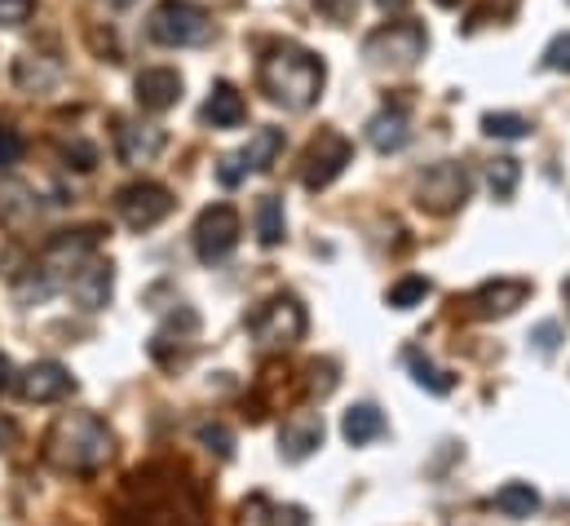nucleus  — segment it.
I'll return each mask as SVG.
<instances>
[{"label":"nucleus","instance_id":"obj_17","mask_svg":"<svg viewBox=\"0 0 570 526\" xmlns=\"http://www.w3.org/2000/svg\"><path fill=\"white\" fill-rule=\"evenodd\" d=\"M367 142L381 150V155H394L412 142V120L403 107H381L372 120H367Z\"/></svg>","mask_w":570,"mask_h":526},{"label":"nucleus","instance_id":"obj_40","mask_svg":"<svg viewBox=\"0 0 570 526\" xmlns=\"http://www.w3.org/2000/svg\"><path fill=\"white\" fill-rule=\"evenodd\" d=\"M102 4H111V9H129L134 0H102Z\"/></svg>","mask_w":570,"mask_h":526},{"label":"nucleus","instance_id":"obj_7","mask_svg":"<svg viewBox=\"0 0 570 526\" xmlns=\"http://www.w3.org/2000/svg\"><path fill=\"white\" fill-rule=\"evenodd\" d=\"M248 332L262 350H287L305 337V310L292 301V296H271L253 319H248Z\"/></svg>","mask_w":570,"mask_h":526},{"label":"nucleus","instance_id":"obj_4","mask_svg":"<svg viewBox=\"0 0 570 526\" xmlns=\"http://www.w3.org/2000/svg\"><path fill=\"white\" fill-rule=\"evenodd\" d=\"M146 36L168 49H195L213 40V18L195 0H159L146 18Z\"/></svg>","mask_w":570,"mask_h":526},{"label":"nucleus","instance_id":"obj_2","mask_svg":"<svg viewBox=\"0 0 570 526\" xmlns=\"http://www.w3.org/2000/svg\"><path fill=\"white\" fill-rule=\"evenodd\" d=\"M111 429L94 411H62L45 434V460L62 474H94L111 460Z\"/></svg>","mask_w":570,"mask_h":526},{"label":"nucleus","instance_id":"obj_19","mask_svg":"<svg viewBox=\"0 0 570 526\" xmlns=\"http://www.w3.org/2000/svg\"><path fill=\"white\" fill-rule=\"evenodd\" d=\"M58 80H62V67H58L53 58H40V53L13 58V85H18L22 94H49Z\"/></svg>","mask_w":570,"mask_h":526},{"label":"nucleus","instance_id":"obj_21","mask_svg":"<svg viewBox=\"0 0 570 526\" xmlns=\"http://www.w3.org/2000/svg\"><path fill=\"white\" fill-rule=\"evenodd\" d=\"M279 150H284V129L266 125V129H257L253 137H248V146L239 150V159H244L248 173H266V168H275Z\"/></svg>","mask_w":570,"mask_h":526},{"label":"nucleus","instance_id":"obj_15","mask_svg":"<svg viewBox=\"0 0 570 526\" xmlns=\"http://www.w3.org/2000/svg\"><path fill=\"white\" fill-rule=\"evenodd\" d=\"M111 288H116V270H111V262H94V257L67 279V292L76 296L80 310H102V305L111 301Z\"/></svg>","mask_w":570,"mask_h":526},{"label":"nucleus","instance_id":"obj_22","mask_svg":"<svg viewBox=\"0 0 570 526\" xmlns=\"http://www.w3.org/2000/svg\"><path fill=\"white\" fill-rule=\"evenodd\" d=\"M253 222H257V240L266 249L284 244V199L279 195H262L257 208H253Z\"/></svg>","mask_w":570,"mask_h":526},{"label":"nucleus","instance_id":"obj_25","mask_svg":"<svg viewBox=\"0 0 570 526\" xmlns=\"http://www.w3.org/2000/svg\"><path fill=\"white\" fill-rule=\"evenodd\" d=\"M518 177H522V164H518L513 155H500V159H491V168H487V186H491L495 199H513Z\"/></svg>","mask_w":570,"mask_h":526},{"label":"nucleus","instance_id":"obj_35","mask_svg":"<svg viewBox=\"0 0 570 526\" xmlns=\"http://www.w3.org/2000/svg\"><path fill=\"white\" fill-rule=\"evenodd\" d=\"M244 177H248V168H244V159H239V155H226V159L217 164V182H222L226 191H230V186H239Z\"/></svg>","mask_w":570,"mask_h":526},{"label":"nucleus","instance_id":"obj_37","mask_svg":"<svg viewBox=\"0 0 570 526\" xmlns=\"http://www.w3.org/2000/svg\"><path fill=\"white\" fill-rule=\"evenodd\" d=\"M13 442H18V425L9 416H0V451H9Z\"/></svg>","mask_w":570,"mask_h":526},{"label":"nucleus","instance_id":"obj_28","mask_svg":"<svg viewBox=\"0 0 570 526\" xmlns=\"http://www.w3.org/2000/svg\"><path fill=\"white\" fill-rule=\"evenodd\" d=\"M266 518H262V526H309V518H305V509H296V505H262V500H253Z\"/></svg>","mask_w":570,"mask_h":526},{"label":"nucleus","instance_id":"obj_12","mask_svg":"<svg viewBox=\"0 0 570 526\" xmlns=\"http://www.w3.org/2000/svg\"><path fill=\"white\" fill-rule=\"evenodd\" d=\"M71 390H76V377H71L62 363H53V359L31 363V368L18 377V394L27 398V402H58V398H67Z\"/></svg>","mask_w":570,"mask_h":526},{"label":"nucleus","instance_id":"obj_3","mask_svg":"<svg viewBox=\"0 0 570 526\" xmlns=\"http://www.w3.org/2000/svg\"><path fill=\"white\" fill-rule=\"evenodd\" d=\"M429 49V31L416 18H399V22H385L376 27L367 40H363V58L372 71H390V76H403L412 71Z\"/></svg>","mask_w":570,"mask_h":526},{"label":"nucleus","instance_id":"obj_20","mask_svg":"<svg viewBox=\"0 0 570 526\" xmlns=\"http://www.w3.org/2000/svg\"><path fill=\"white\" fill-rule=\"evenodd\" d=\"M341 434H345L350 447H367V442H376V438L385 434V416H381V407H372V402L350 407L345 420H341Z\"/></svg>","mask_w":570,"mask_h":526},{"label":"nucleus","instance_id":"obj_27","mask_svg":"<svg viewBox=\"0 0 570 526\" xmlns=\"http://www.w3.org/2000/svg\"><path fill=\"white\" fill-rule=\"evenodd\" d=\"M429 292H433V283H429L425 274H407V279H399L394 288H390V305L394 310H412V305H421Z\"/></svg>","mask_w":570,"mask_h":526},{"label":"nucleus","instance_id":"obj_31","mask_svg":"<svg viewBox=\"0 0 570 526\" xmlns=\"http://www.w3.org/2000/svg\"><path fill=\"white\" fill-rule=\"evenodd\" d=\"M22 150H27L22 133L13 129V125H0V173H4V168H13V164L22 159Z\"/></svg>","mask_w":570,"mask_h":526},{"label":"nucleus","instance_id":"obj_8","mask_svg":"<svg viewBox=\"0 0 570 526\" xmlns=\"http://www.w3.org/2000/svg\"><path fill=\"white\" fill-rule=\"evenodd\" d=\"M239 244V213L230 204H208L195 222V253L204 265L226 262Z\"/></svg>","mask_w":570,"mask_h":526},{"label":"nucleus","instance_id":"obj_13","mask_svg":"<svg viewBox=\"0 0 570 526\" xmlns=\"http://www.w3.org/2000/svg\"><path fill=\"white\" fill-rule=\"evenodd\" d=\"M134 98H138L142 111L159 116V111H168V107L181 103V76L173 67H146L142 76L134 80Z\"/></svg>","mask_w":570,"mask_h":526},{"label":"nucleus","instance_id":"obj_38","mask_svg":"<svg viewBox=\"0 0 570 526\" xmlns=\"http://www.w3.org/2000/svg\"><path fill=\"white\" fill-rule=\"evenodd\" d=\"M376 4H381V9H385V13H399V9H407V4H412V0H376Z\"/></svg>","mask_w":570,"mask_h":526},{"label":"nucleus","instance_id":"obj_39","mask_svg":"<svg viewBox=\"0 0 570 526\" xmlns=\"http://www.w3.org/2000/svg\"><path fill=\"white\" fill-rule=\"evenodd\" d=\"M4 390H9V359L0 354V394H4Z\"/></svg>","mask_w":570,"mask_h":526},{"label":"nucleus","instance_id":"obj_33","mask_svg":"<svg viewBox=\"0 0 570 526\" xmlns=\"http://www.w3.org/2000/svg\"><path fill=\"white\" fill-rule=\"evenodd\" d=\"M549 71H567L570 76V31H562V36H553L549 40V49H544V58H540Z\"/></svg>","mask_w":570,"mask_h":526},{"label":"nucleus","instance_id":"obj_34","mask_svg":"<svg viewBox=\"0 0 570 526\" xmlns=\"http://www.w3.org/2000/svg\"><path fill=\"white\" fill-rule=\"evenodd\" d=\"M36 13V0H0V27H22Z\"/></svg>","mask_w":570,"mask_h":526},{"label":"nucleus","instance_id":"obj_18","mask_svg":"<svg viewBox=\"0 0 570 526\" xmlns=\"http://www.w3.org/2000/svg\"><path fill=\"white\" fill-rule=\"evenodd\" d=\"M199 116H204V125H213V129H235V125H244V116H248V103H244V94H239L235 85L217 80Z\"/></svg>","mask_w":570,"mask_h":526},{"label":"nucleus","instance_id":"obj_5","mask_svg":"<svg viewBox=\"0 0 570 526\" xmlns=\"http://www.w3.org/2000/svg\"><path fill=\"white\" fill-rule=\"evenodd\" d=\"M469 168L464 164H455V159H442V164H433L421 173V182H416V204L433 213V217H446V213H455V208H464V199H469Z\"/></svg>","mask_w":570,"mask_h":526},{"label":"nucleus","instance_id":"obj_9","mask_svg":"<svg viewBox=\"0 0 570 526\" xmlns=\"http://www.w3.org/2000/svg\"><path fill=\"white\" fill-rule=\"evenodd\" d=\"M116 213L125 217L129 231H150L173 213V195L159 182H134L116 195Z\"/></svg>","mask_w":570,"mask_h":526},{"label":"nucleus","instance_id":"obj_42","mask_svg":"<svg viewBox=\"0 0 570 526\" xmlns=\"http://www.w3.org/2000/svg\"><path fill=\"white\" fill-rule=\"evenodd\" d=\"M438 4H460V0H438Z\"/></svg>","mask_w":570,"mask_h":526},{"label":"nucleus","instance_id":"obj_30","mask_svg":"<svg viewBox=\"0 0 570 526\" xmlns=\"http://www.w3.org/2000/svg\"><path fill=\"white\" fill-rule=\"evenodd\" d=\"M195 434H199V442H204L208 451H217L222 460H226V456H230V447H235V434H230L226 425H199Z\"/></svg>","mask_w":570,"mask_h":526},{"label":"nucleus","instance_id":"obj_29","mask_svg":"<svg viewBox=\"0 0 570 526\" xmlns=\"http://www.w3.org/2000/svg\"><path fill=\"white\" fill-rule=\"evenodd\" d=\"M62 159H67V168H76V173H94V164H98V150L89 146V142H67L62 146Z\"/></svg>","mask_w":570,"mask_h":526},{"label":"nucleus","instance_id":"obj_26","mask_svg":"<svg viewBox=\"0 0 570 526\" xmlns=\"http://www.w3.org/2000/svg\"><path fill=\"white\" fill-rule=\"evenodd\" d=\"M482 133H487V137L518 142V137L531 133V120H527V116H513V111H491V116H482Z\"/></svg>","mask_w":570,"mask_h":526},{"label":"nucleus","instance_id":"obj_10","mask_svg":"<svg viewBox=\"0 0 570 526\" xmlns=\"http://www.w3.org/2000/svg\"><path fill=\"white\" fill-rule=\"evenodd\" d=\"M98 235H102V226H80V231H62V235H53L49 240V249H45V257H40V270L45 274H76L80 265L94 257V249H98Z\"/></svg>","mask_w":570,"mask_h":526},{"label":"nucleus","instance_id":"obj_11","mask_svg":"<svg viewBox=\"0 0 570 526\" xmlns=\"http://www.w3.org/2000/svg\"><path fill=\"white\" fill-rule=\"evenodd\" d=\"M527 296H531L527 279H491L469 296V305L478 319H509L518 305H527Z\"/></svg>","mask_w":570,"mask_h":526},{"label":"nucleus","instance_id":"obj_14","mask_svg":"<svg viewBox=\"0 0 570 526\" xmlns=\"http://www.w3.org/2000/svg\"><path fill=\"white\" fill-rule=\"evenodd\" d=\"M323 447V416L318 411H292L279 429V456L284 460H305Z\"/></svg>","mask_w":570,"mask_h":526},{"label":"nucleus","instance_id":"obj_41","mask_svg":"<svg viewBox=\"0 0 570 526\" xmlns=\"http://www.w3.org/2000/svg\"><path fill=\"white\" fill-rule=\"evenodd\" d=\"M562 296H567V305H570V279L562 283Z\"/></svg>","mask_w":570,"mask_h":526},{"label":"nucleus","instance_id":"obj_6","mask_svg":"<svg viewBox=\"0 0 570 526\" xmlns=\"http://www.w3.org/2000/svg\"><path fill=\"white\" fill-rule=\"evenodd\" d=\"M350 159H354V142H350L345 133L318 129V137L305 146V159H301V182H305V191H327V186L345 173Z\"/></svg>","mask_w":570,"mask_h":526},{"label":"nucleus","instance_id":"obj_16","mask_svg":"<svg viewBox=\"0 0 570 526\" xmlns=\"http://www.w3.org/2000/svg\"><path fill=\"white\" fill-rule=\"evenodd\" d=\"M164 142H168V133L159 129V125H142V120H120L116 125V155L125 159V164H150L159 150H164Z\"/></svg>","mask_w":570,"mask_h":526},{"label":"nucleus","instance_id":"obj_32","mask_svg":"<svg viewBox=\"0 0 570 526\" xmlns=\"http://www.w3.org/2000/svg\"><path fill=\"white\" fill-rule=\"evenodd\" d=\"M314 9H318V18H327L332 27H345V22H354L358 0H314Z\"/></svg>","mask_w":570,"mask_h":526},{"label":"nucleus","instance_id":"obj_1","mask_svg":"<svg viewBox=\"0 0 570 526\" xmlns=\"http://www.w3.org/2000/svg\"><path fill=\"white\" fill-rule=\"evenodd\" d=\"M323 80H327V67L318 53H309L305 45H292V40H275L266 45L262 62H257V85L262 94L284 107V111H309L323 94Z\"/></svg>","mask_w":570,"mask_h":526},{"label":"nucleus","instance_id":"obj_24","mask_svg":"<svg viewBox=\"0 0 570 526\" xmlns=\"http://www.w3.org/2000/svg\"><path fill=\"white\" fill-rule=\"evenodd\" d=\"M403 359H407L412 381H416L421 390H429V394H451V390H455V377H451V372H442V368H433L421 350H407Z\"/></svg>","mask_w":570,"mask_h":526},{"label":"nucleus","instance_id":"obj_23","mask_svg":"<svg viewBox=\"0 0 570 526\" xmlns=\"http://www.w3.org/2000/svg\"><path fill=\"white\" fill-rule=\"evenodd\" d=\"M495 509L509 514V518H531V514L540 509V496H535L531 483H504V487L495 491Z\"/></svg>","mask_w":570,"mask_h":526},{"label":"nucleus","instance_id":"obj_36","mask_svg":"<svg viewBox=\"0 0 570 526\" xmlns=\"http://www.w3.org/2000/svg\"><path fill=\"white\" fill-rule=\"evenodd\" d=\"M535 345H540L544 354H553V350H558V323H540V328H535Z\"/></svg>","mask_w":570,"mask_h":526}]
</instances>
